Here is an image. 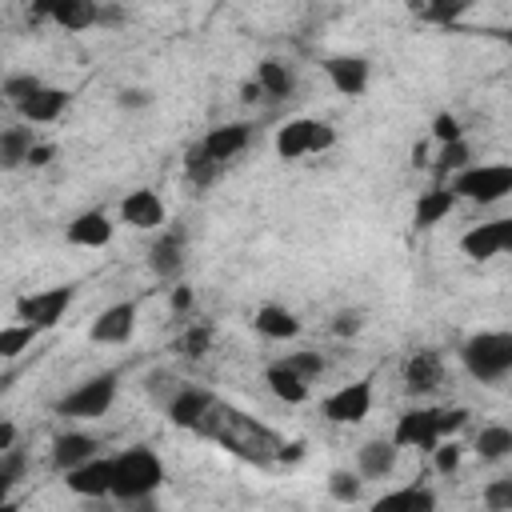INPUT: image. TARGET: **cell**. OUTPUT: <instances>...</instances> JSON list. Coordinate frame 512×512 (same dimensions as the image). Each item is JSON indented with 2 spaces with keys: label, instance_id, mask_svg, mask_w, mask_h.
Returning <instances> with one entry per match:
<instances>
[{
  "label": "cell",
  "instance_id": "1",
  "mask_svg": "<svg viewBox=\"0 0 512 512\" xmlns=\"http://www.w3.org/2000/svg\"><path fill=\"white\" fill-rule=\"evenodd\" d=\"M200 432H212L224 448H232L236 456L256 460V464H268V460H276V452H280V440H276L268 428H260L256 420H248L244 412H236V408L212 404V412L204 416Z\"/></svg>",
  "mask_w": 512,
  "mask_h": 512
},
{
  "label": "cell",
  "instance_id": "2",
  "mask_svg": "<svg viewBox=\"0 0 512 512\" xmlns=\"http://www.w3.org/2000/svg\"><path fill=\"white\" fill-rule=\"evenodd\" d=\"M160 484H164V464L152 448L136 444V448H124L120 456H112V496L120 504L148 500V496H156Z\"/></svg>",
  "mask_w": 512,
  "mask_h": 512
},
{
  "label": "cell",
  "instance_id": "3",
  "mask_svg": "<svg viewBox=\"0 0 512 512\" xmlns=\"http://www.w3.org/2000/svg\"><path fill=\"white\" fill-rule=\"evenodd\" d=\"M460 360L472 380L500 384L512 372V332H476L460 344Z\"/></svg>",
  "mask_w": 512,
  "mask_h": 512
},
{
  "label": "cell",
  "instance_id": "4",
  "mask_svg": "<svg viewBox=\"0 0 512 512\" xmlns=\"http://www.w3.org/2000/svg\"><path fill=\"white\" fill-rule=\"evenodd\" d=\"M448 192L456 200H472V204H496L512 192V168L508 164H468L464 172L452 176Z\"/></svg>",
  "mask_w": 512,
  "mask_h": 512
},
{
  "label": "cell",
  "instance_id": "5",
  "mask_svg": "<svg viewBox=\"0 0 512 512\" xmlns=\"http://www.w3.org/2000/svg\"><path fill=\"white\" fill-rule=\"evenodd\" d=\"M116 388H120V372H96V376H88L84 384H76L60 404H56V412L60 416H68V420H96V416H104L108 408H112V400H116Z\"/></svg>",
  "mask_w": 512,
  "mask_h": 512
},
{
  "label": "cell",
  "instance_id": "6",
  "mask_svg": "<svg viewBox=\"0 0 512 512\" xmlns=\"http://www.w3.org/2000/svg\"><path fill=\"white\" fill-rule=\"evenodd\" d=\"M76 288L72 284H56V288H44V292H28V296H16V320L44 332V328H56L72 304Z\"/></svg>",
  "mask_w": 512,
  "mask_h": 512
},
{
  "label": "cell",
  "instance_id": "7",
  "mask_svg": "<svg viewBox=\"0 0 512 512\" xmlns=\"http://www.w3.org/2000/svg\"><path fill=\"white\" fill-rule=\"evenodd\" d=\"M320 412H324V420H332V424H360V420L372 412V380L364 376V380H356V384L336 388L332 396H324Z\"/></svg>",
  "mask_w": 512,
  "mask_h": 512
},
{
  "label": "cell",
  "instance_id": "8",
  "mask_svg": "<svg viewBox=\"0 0 512 512\" xmlns=\"http://www.w3.org/2000/svg\"><path fill=\"white\" fill-rule=\"evenodd\" d=\"M508 248H512V220L508 216L488 220V224H476V228H468L460 236V252L468 260H476V264H484V260H492V256H500Z\"/></svg>",
  "mask_w": 512,
  "mask_h": 512
},
{
  "label": "cell",
  "instance_id": "9",
  "mask_svg": "<svg viewBox=\"0 0 512 512\" xmlns=\"http://www.w3.org/2000/svg\"><path fill=\"white\" fill-rule=\"evenodd\" d=\"M136 332V300H120L112 308H104L92 328H88V340L92 344H128Z\"/></svg>",
  "mask_w": 512,
  "mask_h": 512
},
{
  "label": "cell",
  "instance_id": "10",
  "mask_svg": "<svg viewBox=\"0 0 512 512\" xmlns=\"http://www.w3.org/2000/svg\"><path fill=\"white\" fill-rule=\"evenodd\" d=\"M212 404H216L212 392L184 384V388H176V392L164 400V412H168V420H172L176 428H196V432H200V424H204V416L212 412Z\"/></svg>",
  "mask_w": 512,
  "mask_h": 512
},
{
  "label": "cell",
  "instance_id": "11",
  "mask_svg": "<svg viewBox=\"0 0 512 512\" xmlns=\"http://www.w3.org/2000/svg\"><path fill=\"white\" fill-rule=\"evenodd\" d=\"M444 384V356L436 348H416L404 364V388L412 396H432Z\"/></svg>",
  "mask_w": 512,
  "mask_h": 512
},
{
  "label": "cell",
  "instance_id": "12",
  "mask_svg": "<svg viewBox=\"0 0 512 512\" xmlns=\"http://www.w3.org/2000/svg\"><path fill=\"white\" fill-rule=\"evenodd\" d=\"M28 20H52L68 32H84L96 24V4L92 0H48V4L28 8Z\"/></svg>",
  "mask_w": 512,
  "mask_h": 512
},
{
  "label": "cell",
  "instance_id": "13",
  "mask_svg": "<svg viewBox=\"0 0 512 512\" xmlns=\"http://www.w3.org/2000/svg\"><path fill=\"white\" fill-rule=\"evenodd\" d=\"M64 488L76 492V496H88V500L112 496V460L108 456H92L88 464L64 472Z\"/></svg>",
  "mask_w": 512,
  "mask_h": 512
},
{
  "label": "cell",
  "instance_id": "14",
  "mask_svg": "<svg viewBox=\"0 0 512 512\" xmlns=\"http://www.w3.org/2000/svg\"><path fill=\"white\" fill-rule=\"evenodd\" d=\"M392 444L396 448H420V452H432L440 444L436 436V424H432V408H412L396 420V432H392Z\"/></svg>",
  "mask_w": 512,
  "mask_h": 512
},
{
  "label": "cell",
  "instance_id": "15",
  "mask_svg": "<svg viewBox=\"0 0 512 512\" xmlns=\"http://www.w3.org/2000/svg\"><path fill=\"white\" fill-rule=\"evenodd\" d=\"M120 216H124V224H132L140 232L164 228V200L152 188H136V192H128L120 200Z\"/></svg>",
  "mask_w": 512,
  "mask_h": 512
},
{
  "label": "cell",
  "instance_id": "16",
  "mask_svg": "<svg viewBox=\"0 0 512 512\" xmlns=\"http://www.w3.org/2000/svg\"><path fill=\"white\" fill-rule=\"evenodd\" d=\"M248 140H252V124L236 120V124H220V128H212V132L200 140V148L208 152L212 164H224V160L240 156V152L248 148Z\"/></svg>",
  "mask_w": 512,
  "mask_h": 512
},
{
  "label": "cell",
  "instance_id": "17",
  "mask_svg": "<svg viewBox=\"0 0 512 512\" xmlns=\"http://www.w3.org/2000/svg\"><path fill=\"white\" fill-rule=\"evenodd\" d=\"M148 268L160 280H172L184 272V228H164L160 240L148 248Z\"/></svg>",
  "mask_w": 512,
  "mask_h": 512
},
{
  "label": "cell",
  "instance_id": "18",
  "mask_svg": "<svg viewBox=\"0 0 512 512\" xmlns=\"http://www.w3.org/2000/svg\"><path fill=\"white\" fill-rule=\"evenodd\" d=\"M324 76L332 80V88L340 96H360L368 88V60L364 56H328Z\"/></svg>",
  "mask_w": 512,
  "mask_h": 512
},
{
  "label": "cell",
  "instance_id": "19",
  "mask_svg": "<svg viewBox=\"0 0 512 512\" xmlns=\"http://www.w3.org/2000/svg\"><path fill=\"white\" fill-rule=\"evenodd\" d=\"M92 456H100V440L88 436V432H60V436L52 440V464H56L60 472H72V468L88 464Z\"/></svg>",
  "mask_w": 512,
  "mask_h": 512
},
{
  "label": "cell",
  "instance_id": "20",
  "mask_svg": "<svg viewBox=\"0 0 512 512\" xmlns=\"http://www.w3.org/2000/svg\"><path fill=\"white\" fill-rule=\"evenodd\" d=\"M368 512H436V492L428 484H404L368 504Z\"/></svg>",
  "mask_w": 512,
  "mask_h": 512
},
{
  "label": "cell",
  "instance_id": "21",
  "mask_svg": "<svg viewBox=\"0 0 512 512\" xmlns=\"http://www.w3.org/2000/svg\"><path fill=\"white\" fill-rule=\"evenodd\" d=\"M64 240L76 244V248H104V244L112 240V220H108V212H100V208L80 212V216L68 224Z\"/></svg>",
  "mask_w": 512,
  "mask_h": 512
},
{
  "label": "cell",
  "instance_id": "22",
  "mask_svg": "<svg viewBox=\"0 0 512 512\" xmlns=\"http://www.w3.org/2000/svg\"><path fill=\"white\" fill-rule=\"evenodd\" d=\"M396 456H400V448L392 440H368L356 448V476L360 480H384V476H392Z\"/></svg>",
  "mask_w": 512,
  "mask_h": 512
},
{
  "label": "cell",
  "instance_id": "23",
  "mask_svg": "<svg viewBox=\"0 0 512 512\" xmlns=\"http://www.w3.org/2000/svg\"><path fill=\"white\" fill-rule=\"evenodd\" d=\"M256 332L268 336V340H296L300 336V316L288 312L284 304H260L256 316H252Z\"/></svg>",
  "mask_w": 512,
  "mask_h": 512
},
{
  "label": "cell",
  "instance_id": "24",
  "mask_svg": "<svg viewBox=\"0 0 512 512\" xmlns=\"http://www.w3.org/2000/svg\"><path fill=\"white\" fill-rule=\"evenodd\" d=\"M64 108H68V92L64 88H40L32 100L20 104V116L28 124H52V120L64 116Z\"/></svg>",
  "mask_w": 512,
  "mask_h": 512
},
{
  "label": "cell",
  "instance_id": "25",
  "mask_svg": "<svg viewBox=\"0 0 512 512\" xmlns=\"http://www.w3.org/2000/svg\"><path fill=\"white\" fill-rule=\"evenodd\" d=\"M256 88H260V96H268V100H284V96H292L296 76H292V68L280 64V60H260V64H256Z\"/></svg>",
  "mask_w": 512,
  "mask_h": 512
},
{
  "label": "cell",
  "instance_id": "26",
  "mask_svg": "<svg viewBox=\"0 0 512 512\" xmlns=\"http://www.w3.org/2000/svg\"><path fill=\"white\" fill-rule=\"evenodd\" d=\"M308 144H312V120L308 116H296V120L280 124V132H276V156L280 160L308 156Z\"/></svg>",
  "mask_w": 512,
  "mask_h": 512
},
{
  "label": "cell",
  "instance_id": "27",
  "mask_svg": "<svg viewBox=\"0 0 512 512\" xmlns=\"http://www.w3.org/2000/svg\"><path fill=\"white\" fill-rule=\"evenodd\" d=\"M264 384H268V392H272L276 400H284V404H304V400H308V392H312V388H308L296 372H288L280 360H276V364H268Z\"/></svg>",
  "mask_w": 512,
  "mask_h": 512
},
{
  "label": "cell",
  "instance_id": "28",
  "mask_svg": "<svg viewBox=\"0 0 512 512\" xmlns=\"http://www.w3.org/2000/svg\"><path fill=\"white\" fill-rule=\"evenodd\" d=\"M452 208H456V196L436 184V188H428V192L416 200V216H412V220H416V228H432V224H440Z\"/></svg>",
  "mask_w": 512,
  "mask_h": 512
},
{
  "label": "cell",
  "instance_id": "29",
  "mask_svg": "<svg viewBox=\"0 0 512 512\" xmlns=\"http://www.w3.org/2000/svg\"><path fill=\"white\" fill-rule=\"evenodd\" d=\"M32 128H4L0 132V172H12L28 160V148H32Z\"/></svg>",
  "mask_w": 512,
  "mask_h": 512
},
{
  "label": "cell",
  "instance_id": "30",
  "mask_svg": "<svg viewBox=\"0 0 512 512\" xmlns=\"http://www.w3.org/2000/svg\"><path fill=\"white\" fill-rule=\"evenodd\" d=\"M472 448L480 452V460H504L512 452V428L508 424H488V428H480Z\"/></svg>",
  "mask_w": 512,
  "mask_h": 512
},
{
  "label": "cell",
  "instance_id": "31",
  "mask_svg": "<svg viewBox=\"0 0 512 512\" xmlns=\"http://www.w3.org/2000/svg\"><path fill=\"white\" fill-rule=\"evenodd\" d=\"M40 88H44V84H40V76H32V72H12V76H4V84H0V100L20 108V104H24V100H32Z\"/></svg>",
  "mask_w": 512,
  "mask_h": 512
},
{
  "label": "cell",
  "instance_id": "32",
  "mask_svg": "<svg viewBox=\"0 0 512 512\" xmlns=\"http://www.w3.org/2000/svg\"><path fill=\"white\" fill-rule=\"evenodd\" d=\"M184 172H188V180H192L196 188H208V184L216 180L220 164H212V160H208V152H204L200 144H192V148L184 152Z\"/></svg>",
  "mask_w": 512,
  "mask_h": 512
},
{
  "label": "cell",
  "instance_id": "33",
  "mask_svg": "<svg viewBox=\"0 0 512 512\" xmlns=\"http://www.w3.org/2000/svg\"><path fill=\"white\" fill-rule=\"evenodd\" d=\"M360 492H364V480H360L356 472L336 468V472L328 476V496H332L336 504H356V500H360Z\"/></svg>",
  "mask_w": 512,
  "mask_h": 512
},
{
  "label": "cell",
  "instance_id": "34",
  "mask_svg": "<svg viewBox=\"0 0 512 512\" xmlns=\"http://www.w3.org/2000/svg\"><path fill=\"white\" fill-rule=\"evenodd\" d=\"M468 160H472V148H468V140H456V144H440V152H436V176H448V172H464L468 168Z\"/></svg>",
  "mask_w": 512,
  "mask_h": 512
},
{
  "label": "cell",
  "instance_id": "35",
  "mask_svg": "<svg viewBox=\"0 0 512 512\" xmlns=\"http://www.w3.org/2000/svg\"><path fill=\"white\" fill-rule=\"evenodd\" d=\"M32 340H36V328H28V324H8V328H0V360H16Z\"/></svg>",
  "mask_w": 512,
  "mask_h": 512
},
{
  "label": "cell",
  "instance_id": "36",
  "mask_svg": "<svg viewBox=\"0 0 512 512\" xmlns=\"http://www.w3.org/2000/svg\"><path fill=\"white\" fill-rule=\"evenodd\" d=\"M280 364H284L288 372H296L304 384L320 380V372H324V356H320V352H288Z\"/></svg>",
  "mask_w": 512,
  "mask_h": 512
},
{
  "label": "cell",
  "instance_id": "37",
  "mask_svg": "<svg viewBox=\"0 0 512 512\" xmlns=\"http://www.w3.org/2000/svg\"><path fill=\"white\" fill-rule=\"evenodd\" d=\"M432 424H436V436L440 440H452L464 424H468V408L452 404V408H432Z\"/></svg>",
  "mask_w": 512,
  "mask_h": 512
},
{
  "label": "cell",
  "instance_id": "38",
  "mask_svg": "<svg viewBox=\"0 0 512 512\" xmlns=\"http://www.w3.org/2000/svg\"><path fill=\"white\" fill-rule=\"evenodd\" d=\"M208 348H212V328H208V324H192V328L180 336V352L192 356V360L208 356Z\"/></svg>",
  "mask_w": 512,
  "mask_h": 512
},
{
  "label": "cell",
  "instance_id": "39",
  "mask_svg": "<svg viewBox=\"0 0 512 512\" xmlns=\"http://www.w3.org/2000/svg\"><path fill=\"white\" fill-rule=\"evenodd\" d=\"M484 508L488 512H512V476H500L484 488Z\"/></svg>",
  "mask_w": 512,
  "mask_h": 512
},
{
  "label": "cell",
  "instance_id": "40",
  "mask_svg": "<svg viewBox=\"0 0 512 512\" xmlns=\"http://www.w3.org/2000/svg\"><path fill=\"white\" fill-rule=\"evenodd\" d=\"M432 140H436V144H456V140H464L460 120H456L452 112H440V116L432 120Z\"/></svg>",
  "mask_w": 512,
  "mask_h": 512
},
{
  "label": "cell",
  "instance_id": "41",
  "mask_svg": "<svg viewBox=\"0 0 512 512\" xmlns=\"http://www.w3.org/2000/svg\"><path fill=\"white\" fill-rule=\"evenodd\" d=\"M432 464H436L440 476L456 472V468H460V444H456V440H440V444L432 448Z\"/></svg>",
  "mask_w": 512,
  "mask_h": 512
},
{
  "label": "cell",
  "instance_id": "42",
  "mask_svg": "<svg viewBox=\"0 0 512 512\" xmlns=\"http://www.w3.org/2000/svg\"><path fill=\"white\" fill-rule=\"evenodd\" d=\"M24 468H28L24 448H8V452H0V476H8L12 484H20V480H24Z\"/></svg>",
  "mask_w": 512,
  "mask_h": 512
},
{
  "label": "cell",
  "instance_id": "43",
  "mask_svg": "<svg viewBox=\"0 0 512 512\" xmlns=\"http://www.w3.org/2000/svg\"><path fill=\"white\" fill-rule=\"evenodd\" d=\"M360 328H364V316H360L356 308H344V312L332 316V332H336V336H356Z\"/></svg>",
  "mask_w": 512,
  "mask_h": 512
},
{
  "label": "cell",
  "instance_id": "44",
  "mask_svg": "<svg viewBox=\"0 0 512 512\" xmlns=\"http://www.w3.org/2000/svg\"><path fill=\"white\" fill-rule=\"evenodd\" d=\"M116 104H120V108H128V112H140V108H148V104H152V92H148V88H120Z\"/></svg>",
  "mask_w": 512,
  "mask_h": 512
},
{
  "label": "cell",
  "instance_id": "45",
  "mask_svg": "<svg viewBox=\"0 0 512 512\" xmlns=\"http://www.w3.org/2000/svg\"><path fill=\"white\" fill-rule=\"evenodd\" d=\"M332 144H336V128L324 124V120H312V144H308V152H328Z\"/></svg>",
  "mask_w": 512,
  "mask_h": 512
},
{
  "label": "cell",
  "instance_id": "46",
  "mask_svg": "<svg viewBox=\"0 0 512 512\" xmlns=\"http://www.w3.org/2000/svg\"><path fill=\"white\" fill-rule=\"evenodd\" d=\"M52 160H56V144H48V140L40 144V140H36V144L28 148V160H24V164H28V168H48Z\"/></svg>",
  "mask_w": 512,
  "mask_h": 512
},
{
  "label": "cell",
  "instance_id": "47",
  "mask_svg": "<svg viewBox=\"0 0 512 512\" xmlns=\"http://www.w3.org/2000/svg\"><path fill=\"white\" fill-rule=\"evenodd\" d=\"M192 304H196V296H192V288H188V284H176V288L168 292V308H172L176 316L192 312Z\"/></svg>",
  "mask_w": 512,
  "mask_h": 512
},
{
  "label": "cell",
  "instance_id": "48",
  "mask_svg": "<svg viewBox=\"0 0 512 512\" xmlns=\"http://www.w3.org/2000/svg\"><path fill=\"white\" fill-rule=\"evenodd\" d=\"M16 448V424L12 420H0V452Z\"/></svg>",
  "mask_w": 512,
  "mask_h": 512
},
{
  "label": "cell",
  "instance_id": "49",
  "mask_svg": "<svg viewBox=\"0 0 512 512\" xmlns=\"http://www.w3.org/2000/svg\"><path fill=\"white\" fill-rule=\"evenodd\" d=\"M256 96H260V88H256V80H248V84H240V100H244V104H252Z\"/></svg>",
  "mask_w": 512,
  "mask_h": 512
},
{
  "label": "cell",
  "instance_id": "50",
  "mask_svg": "<svg viewBox=\"0 0 512 512\" xmlns=\"http://www.w3.org/2000/svg\"><path fill=\"white\" fill-rule=\"evenodd\" d=\"M124 508H128V512H156V508H152V496H148V500H128Z\"/></svg>",
  "mask_w": 512,
  "mask_h": 512
},
{
  "label": "cell",
  "instance_id": "51",
  "mask_svg": "<svg viewBox=\"0 0 512 512\" xmlns=\"http://www.w3.org/2000/svg\"><path fill=\"white\" fill-rule=\"evenodd\" d=\"M12 488H16V484H12L8 476H0V504H4V500H12Z\"/></svg>",
  "mask_w": 512,
  "mask_h": 512
},
{
  "label": "cell",
  "instance_id": "52",
  "mask_svg": "<svg viewBox=\"0 0 512 512\" xmlns=\"http://www.w3.org/2000/svg\"><path fill=\"white\" fill-rule=\"evenodd\" d=\"M12 380H16V372H4V376H0V392H8V388H12Z\"/></svg>",
  "mask_w": 512,
  "mask_h": 512
},
{
  "label": "cell",
  "instance_id": "53",
  "mask_svg": "<svg viewBox=\"0 0 512 512\" xmlns=\"http://www.w3.org/2000/svg\"><path fill=\"white\" fill-rule=\"evenodd\" d=\"M0 512H20V504H16V500H4V504H0Z\"/></svg>",
  "mask_w": 512,
  "mask_h": 512
},
{
  "label": "cell",
  "instance_id": "54",
  "mask_svg": "<svg viewBox=\"0 0 512 512\" xmlns=\"http://www.w3.org/2000/svg\"><path fill=\"white\" fill-rule=\"evenodd\" d=\"M0 104H4V100H0Z\"/></svg>",
  "mask_w": 512,
  "mask_h": 512
}]
</instances>
